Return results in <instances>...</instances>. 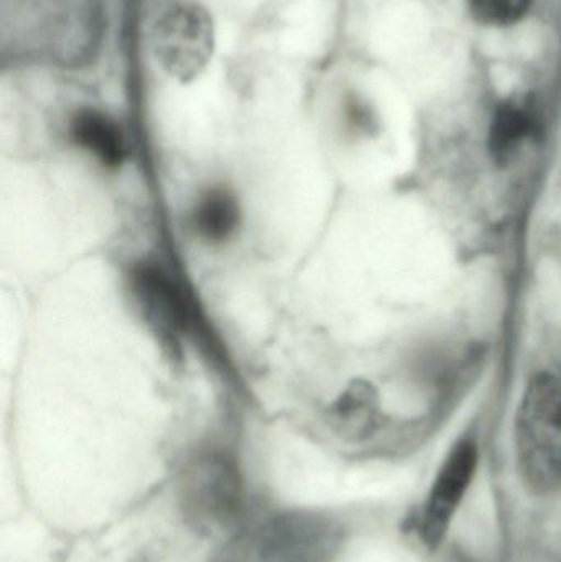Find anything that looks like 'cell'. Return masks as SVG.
I'll return each mask as SVG.
<instances>
[{
	"label": "cell",
	"instance_id": "6da1fadb",
	"mask_svg": "<svg viewBox=\"0 0 561 562\" xmlns=\"http://www.w3.org/2000/svg\"><path fill=\"white\" fill-rule=\"evenodd\" d=\"M125 306L168 360L181 363L206 346L207 324L187 280L158 250H142L119 266Z\"/></svg>",
	"mask_w": 561,
	"mask_h": 562
},
{
	"label": "cell",
	"instance_id": "7a4b0ae2",
	"mask_svg": "<svg viewBox=\"0 0 561 562\" xmlns=\"http://www.w3.org/2000/svg\"><path fill=\"white\" fill-rule=\"evenodd\" d=\"M520 477L537 495L561 488V379L543 370L530 379L516 419Z\"/></svg>",
	"mask_w": 561,
	"mask_h": 562
},
{
	"label": "cell",
	"instance_id": "3957f363",
	"mask_svg": "<svg viewBox=\"0 0 561 562\" xmlns=\"http://www.w3.org/2000/svg\"><path fill=\"white\" fill-rule=\"evenodd\" d=\"M184 515L198 530H226L243 510V477L227 449H198L184 464L180 479Z\"/></svg>",
	"mask_w": 561,
	"mask_h": 562
},
{
	"label": "cell",
	"instance_id": "277c9868",
	"mask_svg": "<svg viewBox=\"0 0 561 562\" xmlns=\"http://www.w3.org/2000/svg\"><path fill=\"white\" fill-rule=\"evenodd\" d=\"M249 224L246 194L227 175L203 178L184 198L178 227L184 240L201 252L223 254L234 249Z\"/></svg>",
	"mask_w": 561,
	"mask_h": 562
},
{
	"label": "cell",
	"instance_id": "5b68a950",
	"mask_svg": "<svg viewBox=\"0 0 561 562\" xmlns=\"http://www.w3.org/2000/svg\"><path fill=\"white\" fill-rule=\"evenodd\" d=\"M341 547L343 530L335 518L316 512H285L250 535L243 562H329Z\"/></svg>",
	"mask_w": 561,
	"mask_h": 562
},
{
	"label": "cell",
	"instance_id": "8992f818",
	"mask_svg": "<svg viewBox=\"0 0 561 562\" xmlns=\"http://www.w3.org/2000/svg\"><path fill=\"white\" fill-rule=\"evenodd\" d=\"M480 464V448L471 438L461 439L445 458L418 517V537L427 548L440 547L463 505Z\"/></svg>",
	"mask_w": 561,
	"mask_h": 562
},
{
	"label": "cell",
	"instance_id": "52a82bcc",
	"mask_svg": "<svg viewBox=\"0 0 561 562\" xmlns=\"http://www.w3.org/2000/svg\"><path fill=\"white\" fill-rule=\"evenodd\" d=\"M68 147L104 178H121L134 160L131 137L117 117L99 108L76 109L66 121Z\"/></svg>",
	"mask_w": 561,
	"mask_h": 562
},
{
	"label": "cell",
	"instance_id": "ba28073f",
	"mask_svg": "<svg viewBox=\"0 0 561 562\" xmlns=\"http://www.w3.org/2000/svg\"><path fill=\"white\" fill-rule=\"evenodd\" d=\"M329 428L345 439L364 441L382 425V405L378 389L369 380L355 379L326 405Z\"/></svg>",
	"mask_w": 561,
	"mask_h": 562
},
{
	"label": "cell",
	"instance_id": "9c48e42d",
	"mask_svg": "<svg viewBox=\"0 0 561 562\" xmlns=\"http://www.w3.org/2000/svg\"><path fill=\"white\" fill-rule=\"evenodd\" d=\"M540 115L532 102L507 99L497 105L491 119L487 137L491 157L501 167H507L540 134Z\"/></svg>",
	"mask_w": 561,
	"mask_h": 562
},
{
	"label": "cell",
	"instance_id": "30bf717a",
	"mask_svg": "<svg viewBox=\"0 0 561 562\" xmlns=\"http://www.w3.org/2000/svg\"><path fill=\"white\" fill-rule=\"evenodd\" d=\"M534 0H467L471 15L490 26H510L529 13Z\"/></svg>",
	"mask_w": 561,
	"mask_h": 562
},
{
	"label": "cell",
	"instance_id": "8fae6325",
	"mask_svg": "<svg viewBox=\"0 0 561 562\" xmlns=\"http://www.w3.org/2000/svg\"><path fill=\"white\" fill-rule=\"evenodd\" d=\"M345 121L351 132H366L372 128V115L366 105L358 101H349L345 108Z\"/></svg>",
	"mask_w": 561,
	"mask_h": 562
}]
</instances>
